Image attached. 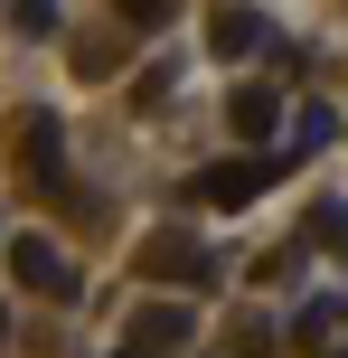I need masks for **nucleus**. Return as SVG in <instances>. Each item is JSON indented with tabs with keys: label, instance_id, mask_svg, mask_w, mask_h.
Here are the masks:
<instances>
[{
	"label": "nucleus",
	"instance_id": "nucleus-1",
	"mask_svg": "<svg viewBox=\"0 0 348 358\" xmlns=\"http://www.w3.org/2000/svg\"><path fill=\"white\" fill-rule=\"evenodd\" d=\"M10 151H19V170H29L47 198H66V208H75V189H66V132H56V113H19V123H10ZM75 217H85V208H75Z\"/></svg>",
	"mask_w": 348,
	"mask_h": 358
},
{
	"label": "nucleus",
	"instance_id": "nucleus-2",
	"mask_svg": "<svg viewBox=\"0 0 348 358\" xmlns=\"http://www.w3.org/2000/svg\"><path fill=\"white\" fill-rule=\"evenodd\" d=\"M217 255L198 245L188 227H160V236H142V283H217Z\"/></svg>",
	"mask_w": 348,
	"mask_h": 358
},
{
	"label": "nucleus",
	"instance_id": "nucleus-3",
	"mask_svg": "<svg viewBox=\"0 0 348 358\" xmlns=\"http://www.w3.org/2000/svg\"><path fill=\"white\" fill-rule=\"evenodd\" d=\"M188 340H198V311H188V302H142L132 330H123V358H169Z\"/></svg>",
	"mask_w": 348,
	"mask_h": 358
},
{
	"label": "nucleus",
	"instance_id": "nucleus-4",
	"mask_svg": "<svg viewBox=\"0 0 348 358\" xmlns=\"http://www.w3.org/2000/svg\"><path fill=\"white\" fill-rule=\"evenodd\" d=\"M273 179H282V161H217V170L188 179V198H198V208H245V198H264Z\"/></svg>",
	"mask_w": 348,
	"mask_h": 358
},
{
	"label": "nucleus",
	"instance_id": "nucleus-5",
	"mask_svg": "<svg viewBox=\"0 0 348 358\" xmlns=\"http://www.w3.org/2000/svg\"><path fill=\"white\" fill-rule=\"evenodd\" d=\"M10 273L29 292H47V302H75V273H66V255H56L47 236H10Z\"/></svg>",
	"mask_w": 348,
	"mask_h": 358
},
{
	"label": "nucleus",
	"instance_id": "nucleus-6",
	"mask_svg": "<svg viewBox=\"0 0 348 358\" xmlns=\"http://www.w3.org/2000/svg\"><path fill=\"white\" fill-rule=\"evenodd\" d=\"M273 123H282L273 85H236V94H226V132H236V142H264Z\"/></svg>",
	"mask_w": 348,
	"mask_h": 358
},
{
	"label": "nucleus",
	"instance_id": "nucleus-7",
	"mask_svg": "<svg viewBox=\"0 0 348 358\" xmlns=\"http://www.w3.org/2000/svg\"><path fill=\"white\" fill-rule=\"evenodd\" d=\"M207 48H217L226 66H236V57H255V48H264V19H255V10H236V0H226V10L207 19Z\"/></svg>",
	"mask_w": 348,
	"mask_h": 358
},
{
	"label": "nucleus",
	"instance_id": "nucleus-8",
	"mask_svg": "<svg viewBox=\"0 0 348 358\" xmlns=\"http://www.w3.org/2000/svg\"><path fill=\"white\" fill-rule=\"evenodd\" d=\"M330 132H339V123H330V104H301V113H292V142H282V151H273V161H282V170H292V161H301V151H320V142H330Z\"/></svg>",
	"mask_w": 348,
	"mask_h": 358
},
{
	"label": "nucleus",
	"instance_id": "nucleus-9",
	"mask_svg": "<svg viewBox=\"0 0 348 358\" xmlns=\"http://www.w3.org/2000/svg\"><path fill=\"white\" fill-rule=\"evenodd\" d=\"M75 76H85V85H113V66H123V48H113V38H75V57H66Z\"/></svg>",
	"mask_w": 348,
	"mask_h": 358
},
{
	"label": "nucleus",
	"instance_id": "nucleus-10",
	"mask_svg": "<svg viewBox=\"0 0 348 358\" xmlns=\"http://www.w3.org/2000/svg\"><path fill=\"white\" fill-rule=\"evenodd\" d=\"M301 236H311L320 255H348V208H339V198H320V208H311V227H301Z\"/></svg>",
	"mask_w": 348,
	"mask_h": 358
},
{
	"label": "nucleus",
	"instance_id": "nucleus-11",
	"mask_svg": "<svg viewBox=\"0 0 348 358\" xmlns=\"http://www.w3.org/2000/svg\"><path fill=\"white\" fill-rule=\"evenodd\" d=\"M292 340L330 358V340H339V302H311V311H301V321H292Z\"/></svg>",
	"mask_w": 348,
	"mask_h": 358
},
{
	"label": "nucleus",
	"instance_id": "nucleus-12",
	"mask_svg": "<svg viewBox=\"0 0 348 358\" xmlns=\"http://www.w3.org/2000/svg\"><path fill=\"white\" fill-rule=\"evenodd\" d=\"M123 19H132V29H169V19H179V0H123Z\"/></svg>",
	"mask_w": 348,
	"mask_h": 358
},
{
	"label": "nucleus",
	"instance_id": "nucleus-13",
	"mask_svg": "<svg viewBox=\"0 0 348 358\" xmlns=\"http://www.w3.org/2000/svg\"><path fill=\"white\" fill-rule=\"evenodd\" d=\"M10 19H19V29H29V38H47V29H56V0H19Z\"/></svg>",
	"mask_w": 348,
	"mask_h": 358
},
{
	"label": "nucleus",
	"instance_id": "nucleus-14",
	"mask_svg": "<svg viewBox=\"0 0 348 358\" xmlns=\"http://www.w3.org/2000/svg\"><path fill=\"white\" fill-rule=\"evenodd\" d=\"M0 349H10V311H0Z\"/></svg>",
	"mask_w": 348,
	"mask_h": 358
},
{
	"label": "nucleus",
	"instance_id": "nucleus-15",
	"mask_svg": "<svg viewBox=\"0 0 348 358\" xmlns=\"http://www.w3.org/2000/svg\"><path fill=\"white\" fill-rule=\"evenodd\" d=\"M330 358H348V349H330Z\"/></svg>",
	"mask_w": 348,
	"mask_h": 358
}]
</instances>
